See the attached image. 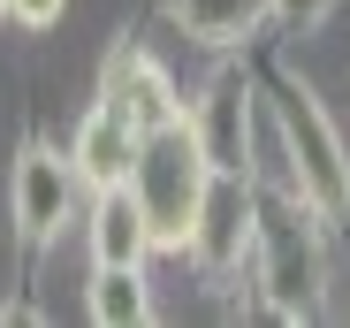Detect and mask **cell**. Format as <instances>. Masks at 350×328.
Listing matches in <instances>:
<instances>
[{
    "mask_svg": "<svg viewBox=\"0 0 350 328\" xmlns=\"http://www.w3.org/2000/svg\"><path fill=\"white\" fill-rule=\"evenodd\" d=\"M252 77H259V99H267V115H274V130L289 145V168H297V184H305V206L327 229L350 222V153H342V130L320 107V92L297 69H282V62H259Z\"/></svg>",
    "mask_w": 350,
    "mask_h": 328,
    "instance_id": "6da1fadb",
    "label": "cell"
},
{
    "mask_svg": "<svg viewBox=\"0 0 350 328\" xmlns=\"http://www.w3.org/2000/svg\"><path fill=\"white\" fill-rule=\"evenodd\" d=\"M267 320H320L327 290V222L305 199H267L259 191V244H252V275Z\"/></svg>",
    "mask_w": 350,
    "mask_h": 328,
    "instance_id": "7a4b0ae2",
    "label": "cell"
},
{
    "mask_svg": "<svg viewBox=\"0 0 350 328\" xmlns=\"http://www.w3.org/2000/svg\"><path fill=\"white\" fill-rule=\"evenodd\" d=\"M206 176H213V168H206V153H198L191 123H167V130H145V138H137L130 191L145 199V222H152V244H160V252H183Z\"/></svg>",
    "mask_w": 350,
    "mask_h": 328,
    "instance_id": "3957f363",
    "label": "cell"
},
{
    "mask_svg": "<svg viewBox=\"0 0 350 328\" xmlns=\"http://www.w3.org/2000/svg\"><path fill=\"white\" fill-rule=\"evenodd\" d=\"M252 244H259V184L244 168H213L206 191H198V214H191L183 260L213 290H228V283L252 275Z\"/></svg>",
    "mask_w": 350,
    "mask_h": 328,
    "instance_id": "277c9868",
    "label": "cell"
},
{
    "mask_svg": "<svg viewBox=\"0 0 350 328\" xmlns=\"http://www.w3.org/2000/svg\"><path fill=\"white\" fill-rule=\"evenodd\" d=\"M8 222H16V237H23L31 252L62 244V237L84 222V176H77L69 145H23L16 184H8Z\"/></svg>",
    "mask_w": 350,
    "mask_h": 328,
    "instance_id": "5b68a950",
    "label": "cell"
},
{
    "mask_svg": "<svg viewBox=\"0 0 350 328\" xmlns=\"http://www.w3.org/2000/svg\"><path fill=\"white\" fill-rule=\"evenodd\" d=\"M183 123L206 153V168H252V123H259V77L244 53H221V69L183 99Z\"/></svg>",
    "mask_w": 350,
    "mask_h": 328,
    "instance_id": "8992f818",
    "label": "cell"
},
{
    "mask_svg": "<svg viewBox=\"0 0 350 328\" xmlns=\"http://www.w3.org/2000/svg\"><path fill=\"white\" fill-rule=\"evenodd\" d=\"M99 107H114L137 138L145 130H167V123H183V84L167 77V62L152 46H137V38H114L107 53H99V92H92Z\"/></svg>",
    "mask_w": 350,
    "mask_h": 328,
    "instance_id": "52a82bcc",
    "label": "cell"
},
{
    "mask_svg": "<svg viewBox=\"0 0 350 328\" xmlns=\"http://www.w3.org/2000/svg\"><path fill=\"white\" fill-rule=\"evenodd\" d=\"M84 260L92 267H152V222H145V199L130 184H107V191H84Z\"/></svg>",
    "mask_w": 350,
    "mask_h": 328,
    "instance_id": "ba28073f",
    "label": "cell"
},
{
    "mask_svg": "<svg viewBox=\"0 0 350 328\" xmlns=\"http://www.w3.org/2000/svg\"><path fill=\"white\" fill-rule=\"evenodd\" d=\"M167 16L183 23L191 46H206L213 62H221V53H252L274 31V0H175Z\"/></svg>",
    "mask_w": 350,
    "mask_h": 328,
    "instance_id": "9c48e42d",
    "label": "cell"
},
{
    "mask_svg": "<svg viewBox=\"0 0 350 328\" xmlns=\"http://www.w3.org/2000/svg\"><path fill=\"white\" fill-rule=\"evenodd\" d=\"M69 160H77V176L84 191H107V184H130V160H137V130L114 115V107H84L77 130H69Z\"/></svg>",
    "mask_w": 350,
    "mask_h": 328,
    "instance_id": "30bf717a",
    "label": "cell"
},
{
    "mask_svg": "<svg viewBox=\"0 0 350 328\" xmlns=\"http://www.w3.org/2000/svg\"><path fill=\"white\" fill-rule=\"evenodd\" d=\"M84 313L99 328H145L152 305V267H92L84 275Z\"/></svg>",
    "mask_w": 350,
    "mask_h": 328,
    "instance_id": "8fae6325",
    "label": "cell"
},
{
    "mask_svg": "<svg viewBox=\"0 0 350 328\" xmlns=\"http://www.w3.org/2000/svg\"><path fill=\"white\" fill-rule=\"evenodd\" d=\"M62 16H69V0H8V23L16 31H53Z\"/></svg>",
    "mask_w": 350,
    "mask_h": 328,
    "instance_id": "7c38bea8",
    "label": "cell"
},
{
    "mask_svg": "<svg viewBox=\"0 0 350 328\" xmlns=\"http://www.w3.org/2000/svg\"><path fill=\"white\" fill-rule=\"evenodd\" d=\"M327 16H335V0H274V23H289V31H312Z\"/></svg>",
    "mask_w": 350,
    "mask_h": 328,
    "instance_id": "4fadbf2b",
    "label": "cell"
},
{
    "mask_svg": "<svg viewBox=\"0 0 350 328\" xmlns=\"http://www.w3.org/2000/svg\"><path fill=\"white\" fill-rule=\"evenodd\" d=\"M0 16H8V0H0Z\"/></svg>",
    "mask_w": 350,
    "mask_h": 328,
    "instance_id": "5bb4252c",
    "label": "cell"
}]
</instances>
